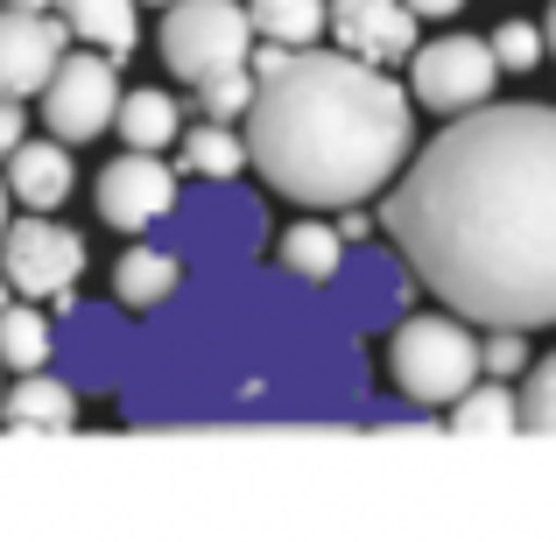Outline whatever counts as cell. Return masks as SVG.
<instances>
[{
  "label": "cell",
  "instance_id": "cell-1",
  "mask_svg": "<svg viewBox=\"0 0 556 542\" xmlns=\"http://www.w3.org/2000/svg\"><path fill=\"white\" fill-rule=\"evenodd\" d=\"M121 374L135 430H240V423H353L367 416V345L353 311L303 275L232 268L169 289Z\"/></svg>",
  "mask_w": 556,
  "mask_h": 542
},
{
  "label": "cell",
  "instance_id": "cell-2",
  "mask_svg": "<svg viewBox=\"0 0 556 542\" xmlns=\"http://www.w3.org/2000/svg\"><path fill=\"white\" fill-rule=\"evenodd\" d=\"M380 226L444 311L507 331L556 325V106L451 113L394 169Z\"/></svg>",
  "mask_w": 556,
  "mask_h": 542
},
{
  "label": "cell",
  "instance_id": "cell-3",
  "mask_svg": "<svg viewBox=\"0 0 556 542\" xmlns=\"http://www.w3.org/2000/svg\"><path fill=\"white\" fill-rule=\"evenodd\" d=\"M247 169L268 177L289 204H367L394 184L416 149V99L388 78V64L345 50H289L240 113Z\"/></svg>",
  "mask_w": 556,
  "mask_h": 542
},
{
  "label": "cell",
  "instance_id": "cell-4",
  "mask_svg": "<svg viewBox=\"0 0 556 542\" xmlns=\"http://www.w3.org/2000/svg\"><path fill=\"white\" fill-rule=\"evenodd\" d=\"M388 380L402 388V402H416V408H444V402H458L465 388L479 380V339H472V325H465L458 311H422V317H408V325H394V339H388Z\"/></svg>",
  "mask_w": 556,
  "mask_h": 542
},
{
  "label": "cell",
  "instance_id": "cell-5",
  "mask_svg": "<svg viewBox=\"0 0 556 542\" xmlns=\"http://www.w3.org/2000/svg\"><path fill=\"white\" fill-rule=\"evenodd\" d=\"M0 275H8L14 297L28 303H64L85 275V240L71 226H56V212H28L0 226Z\"/></svg>",
  "mask_w": 556,
  "mask_h": 542
},
{
  "label": "cell",
  "instance_id": "cell-6",
  "mask_svg": "<svg viewBox=\"0 0 556 542\" xmlns=\"http://www.w3.org/2000/svg\"><path fill=\"white\" fill-rule=\"evenodd\" d=\"M247 50H254V28H247L240 0H169V14H163L169 78L204 85V78H218V71L247 64Z\"/></svg>",
  "mask_w": 556,
  "mask_h": 542
},
{
  "label": "cell",
  "instance_id": "cell-7",
  "mask_svg": "<svg viewBox=\"0 0 556 542\" xmlns=\"http://www.w3.org/2000/svg\"><path fill=\"white\" fill-rule=\"evenodd\" d=\"M36 99H42V135H56L64 149L99 141L113 127V106H121V64H113L106 50H92V42H85V50H64Z\"/></svg>",
  "mask_w": 556,
  "mask_h": 542
},
{
  "label": "cell",
  "instance_id": "cell-8",
  "mask_svg": "<svg viewBox=\"0 0 556 542\" xmlns=\"http://www.w3.org/2000/svg\"><path fill=\"white\" fill-rule=\"evenodd\" d=\"M408 64V99L430 113H472L493 99L501 85V64H493L486 36H437V42H416L402 56Z\"/></svg>",
  "mask_w": 556,
  "mask_h": 542
},
{
  "label": "cell",
  "instance_id": "cell-9",
  "mask_svg": "<svg viewBox=\"0 0 556 542\" xmlns=\"http://www.w3.org/2000/svg\"><path fill=\"white\" fill-rule=\"evenodd\" d=\"M92 204H99V226H113V232H155L163 218H177V204H184L177 169L155 149H121L92 177Z\"/></svg>",
  "mask_w": 556,
  "mask_h": 542
},
{
  "label": "cell",
  "instance_id": "cell-10",
  "mask_svg": "<svg viewBox=\"0 0 556 542\" xmlns=\"http://www.w3.org/2000/svg\"><path fill=\"white\" fill-rule=\"evenodd\" d=\"M64 50L71 28L56 22V8H14V0L0 8V92L8 99H36Z\"/></svg>",
  "mask_w": 556,
  "mask_h": 542
},
{
  "label": "cell",
  "instance_id": "cell-11",
  "mask_svg": "<svg viewBox=\"0 0 556 542\" xmlns=\"http://www.w3.org/2000/svg\"><path fill=\"white\" fill-rule=\"evenodd\" d=\"M325 28L345 56L367 64H402L416 50V14L402 0H325Z\"/></svg>",
  "mask_w": 556,
  "mask_h": 542
},
{
  "label": "cell",
  "instance_id": "cell-12",
  "mask_svg": "<svg viewBox=\"0 0 556 542\" xmlns=\"http://www.w3.org/2000/svg\"><path fill=\"white\" fill-rule=\"evenodd\" d=\"M8 198L14 204H28V212H56V204L78 190V163H71V149L56 135H42V141H14L8 149Z\"/></svg>",
  "mask_w": 556,
  "mask_h": 542
},
{
  "label": "cell",
  "instance_id": "cell-13",
  "mask_svg": "<svg viewBox=\"0 0 556 542\" xmlns=\"http://www.w3.org/2000/svg\"><path fill=\"white\" fill-rule=\"evenodd\" d=\"M0 423L64 437V430H78V388L64 374H50V366H36V374L14 380V394H0Z\"/></svg>",
  "mask_w": 556,
  "mask_h": 542
},
{
  "label": "cell",
  "instance_id": "cell-14",
  "mask_svg": "<svg viewBox=\"0 0 556 542\" xmlns=\"http://www.w3.org/2000/svg\"><path fill=\"white\" fill-rule=\"evenodd\" d=\"M56 22L71 28V42H92V50H106L113 64L121 56H135L141 28H135V8L141 0H50Z\"/></svg>",
  "mask_w": 556,
  "mask_h": 542
},
{
  "label": "cell",
  "instance_id": "cell-15",
  "mask_svg": "<svg viewBox=\"0 0 556 542\" xmlns=\"http://www.w3.org/2000/svg\"><path fill=\"white\" fill-rule=\"evenodd\" d=\"M177 282H184V254H169V247H127L113 261V297L127 311H155Z\"/></svg>",
  "mask_w": 556,
  "mask_h": 542
},
{
  "label": "cell",
  "instance_id": "cell-16",
  "mask_svg": "<svg viewBox=\"0 0 556 542\" xmlns=\"http://www.w3.org/2000/svg\"><path fill=\"white\" fill-rule=\"evenodd\" d=\"M113 127H121V141H127V149H177V135H184L177 92H155V85L127 92V85H121V106H113Z\"/></svg>",
  "mask_w": 556,
  "mask_h": 542
},
{
  "label": "cell",
  "instance_id": "cell-17",
  "mask_svg": "<svg viewBox=\"0 0 556 542\" xmlns=\"http://www.w3.org/2000/svg\"><path fill=\"white\" fill-rule=\"evenodd\" d=\"M282 268L303 275V282H317V289H331V282L345 275V240H339V226H325V218H296V226L282 232Z\"/></svg>",
  "mask_w": 556,
  "mask_h": 542
},
{
  "label": "cell",
  "instance_id": "cell-18",
  "mask_svg": "<svg viewBox=\"0 0 556 542\" xmlns=\"http://www.w3.org/2000/svg\"><path fill=\"white\" fill-rule=\"evenodd\" d=\"M56 353V331L42 317V303H0V366L8 374H36Z\"/></svg>",
  "mask_w": 556,
  "mask_h": 542
},
{
  "label": "cell",
  "instance_id": "cell-19",
  "mask_svg": "<svg viewBox=\"0 0 556 542\" xmlns=\"http://www.w3.org/2000/svg\"><path fill=\"white\" fill-rule=\"evenodd\" d=\"M247 8V28L282 50H303V42L325 36V0H240Z\"/></svg>",
  "mask_w": 556,
  "mask_h": 542
},
{
  "label": "cell",
  "instance_id": "cell-20",
  "mask_svg": "<svg viewBox=\"0 0 556 542\" xmlns=\"http://www.w3.org/2000/svg\"><path fill=\"white\" fill-rule=\"evenodd\" d=\"M451 408V430H521V408H515V388H507V380H486L479 374L472 388L458 394V402H444Z\"/></svg>",
  "mask_w": 556,
  "mask_h": 542
},
{
  "label": "cell",
  "instance_id": "cell-21",
  "mask_svg": "<svg viewBox=\"0 0 556 542\" xmlns=\"http://www.w3.org/2000/svg\"><path fill=\"white\" fill-rule=\"evenodd\" d=\"M184 141V169H198V177H212V184H226V177H240L247 169V141L232 135L226 121H198Z\"/></svg>",
  "mask_w": 556,
  "mask_h": 542
},
{
  "label": "cell",
  "instance_id": "cell-22",
  "mask_svg": "<svg viewBox=\"0 0 556 542\" xmlns=\"http://www.w3.org/2000/svg\"><path fill=\"white\" fill-rule=\"evenodd\" d=\"M247 99H254V71H247V64H232V71H218V78H204V85H198L204 121H240Z\"/></svg>",
  "mask_w": 556,
  "mask_h": 542
},
{
  "label": "cell",
  "instance_id": "cell-23",
  "mask_svg": "<svg viewBox=\"0 0 556 542\" xmlns=\"http://www.w3.org/2000/svg\"><path fill=\"white\" fill-rule=\"evenodd\" d=\"M479 374H486V380H515V374H529V331L486 325V339H479Z\"/></svg>",
  "mask_w": 556,
  "mask_h": 542
},
{
  "label": "cell",
  "instance_id": "cell-24",
  "mask_svg": "<svg viewBox=\"0 0 556 542\" xmlns=\"http://www.w3.org/2000/svg\"><path fill=\"white\" fill-rule=\"evenodd\" d=\"M486 50H493V64H501V71H515V78H521V71L543 64V28H535V22H501Z\"/></svg>",
  "mask_w": 556,
  "mask_h": 542
},
{
  "label": "cell",
  "instance_id": "cell-25",
  "mask_svg": "<svg viewBox=\"0 0 556 542\" xmlns=\"http://www.w3.org/2000/svg\"><path fill=\"white\" fill-rule=\"evenodd\" d=\"M515 408H521V430H556V353L535 366L529 380H521Z\"/></svg>",
  "mask_w": 556,
  "mask_h": 542
},
{
  "label": "cell",
  "instance_id": "cell-26",
  "mask_svg": "<svg viewBox=\"0 0 556 542\" xmlns=\"http://www.w3.org/2000/svg\"><path fill=\"white\" fill-rule=\"evenodd\" d=\"M22 135H28V121H22V99H8V92H0V155H8Z\"/></svg>",
  "mask_w": 556,
  "mask_h": 542
},
{
  "label": "cell",
  "instance_id": "cell-27",
  "mask_svg": "<svg viewBox=\"0 0 556 542\" xmlns=\"http://www.w3.org/2000/svg\"><path fill=\"white\" fill-rule=\"evenodd\" d=\"M367 232H374V212H367V204H339V240L353 247V240H367Z\"/></svg>",
  "mask_w": 556,
  "mask_h": 542
},
{
  "label": "cell",
  "instance_id": "cell-28",
  "mask_svg": "<svg viewBox=\"0 0 556 542\" xmlns=\"http://www.w3.org/2000/svg\"><path fill=\"white\" fill-rule=\"evenodd\" d=\"M408 14H416V22H451V14L465 8V0H402Z\"/></svg>",
  "mask_w": 556,
  "mask_h": 542
},
{
  "label": "cell",
  "instance_id": "cell-29",
  "mask_svg": "<svg viewBox=\"0 0 556 542\" xmlns=\"http://www.w3.org/2000/svg\"><path fill=\"white\" fill-rule=\"evenodd\" d=\"M543 50L556 56V0H549V22H543Z\"/></svg>",
  "mask_w": 556,
  "mask_h": 542
},
{
  "label": "cell",
  "instance_id": "cell-30",
  "mask_svg": "<svg viewBox=\"0 0 556 542\" xmlns=\"http://www.w3.org/2000/svg\"><path fill=\"white\" fill-rule=\"evenodd\" d=\"M8 218H14V198H8V184H0V226H8Z\"/></svg>",
  "mask_w": 556,
  "mask_h": 542
},
{
  "label": "cell",
  "instance_id": "cell-31",
  "mask_svg": "<svg viewBox=\"0 0 556 542\" xmlns=\"http://www.w3.org/2000/svg\"><path fill=\"white\" fill-rule=\"evenodd\" d=\"M14 8H50V0H14Z\"/></svg>",
  "mask_w": 556,
  "mask_h": 542
},
{
  "label": "cell",
  "instance_id": "cell-32",
  "mask_svg": "<svg viewBox=\"0 0 556 542\" xmlns=\"http://www.w3.org/2000/svg\"><path fill=\"white\" fill-rule=\"evenodd\" d=\"M8 297H14V289H8V275H0V303H8Z\"/></svg>",
  "mask_w": 556,
  "mask_h": 542
},
{
  "label": "cell",
  "instance_id": "cell-33",
  "mask_svg": "<svg viewBox=\"0 0 556 542\" xmlns=\"http://www.w3.org/2000/svg\"><path fill=\"white\" fill-rule=\"evenodd\" d=\"M149 8H169V0H149Z\"/></svg>",
  "mask_w": 556,
  "mask_h": 542
}]
</instances>
